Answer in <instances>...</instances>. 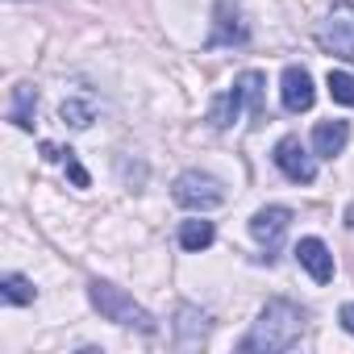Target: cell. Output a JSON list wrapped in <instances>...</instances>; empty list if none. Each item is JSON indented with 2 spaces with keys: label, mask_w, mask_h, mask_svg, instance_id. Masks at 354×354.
<instances>
[{
  "label": "cell",
  "mask_w": 354,
  "mask_h": 354,
  "mask_svg": "<svg viewBox=\"0 0 354 354\" xmlns=\"http://www.w3.org/2000/svg\"><path fill=\"white\" fill-rule=\"evenodd\" d=\"M304 321H308V317H304L300 304L275 296V300H267L263 313L254 317L250 333L242 337V350H246V354H283V350H292V346L304 337Z\"/></svg>",
  "instance_id": "1"
},
{
  "label": "cell",
  "mask_w": 354,
  "mask_h": 354,
  "mask_svg": "<svg viewBox=\"0 0 354 354\" xmlns=\"http://www.w3.org/2000/svg\"><path fill=\"white\" fill-rule=\"evenodd\" d=\"M88 300H92V308H96L104 321H117V325H129V329L154 333V317H150L133 296H125L117 283H109V279H92V283H88Z\"/></svg>",
  "instance_id": "2"
},
{
  "label": "cell",
  "mask_w": 354,
  "mask_h": 354,
  "mask_svg": "<svg viewBox=\"0 0 354 354\" xmlns=\"http://www.w3.org/2000/svg\"><path fill=\"white\" fill-rule=\"evenodd\" d=\"M171 196H175V205H180V209L205 213V209H217L225 201V188H221V180H213V175H205V171H184L180 180H175Z\"/></svg>",
  "instance_id": "3"
},
{
  "label": "cell",
  "mask_w": 354,
  "mask_h": 354,
  "mask_svg": "<svg viewBox=\"0 0 354 354\" xmlns=\"http://www.w3.org/2000/svg\"><path fill=\"white\" fill-rule=\"evenodd\" d=\"M317 38H321V46L329 55L354 63V5H350V0H342V5L329 9V17L321 21V34Z\"/></svg>",
  "instance_id": "4"
},
{
  "label": "cell",
  "mask_w": 354,
  "mask_h": 354,
  "mask_svg": "<svg viewBox=\"0 0 354 354\" xmlns=\"http://www.w3.org/2000/svg\"><path fill=\"white\" fill-rule=\"evenodd\" d=\"M288 225H292V209H283V205H267V209H259V213L250 217V234H254V242L267 250V254H263L267 263H275Z\"/></svg>",
  "instance_id": "5"
},
{
  "label": "cell",
  "mask_w": 354,
  "mask_h": 354,
  "mask_svg": "<svg viewBox=\"0 0 354 354\" xmlns=\"http://www.w3.org/2000/svg\"><path fill=\"white\" fill-rule=\"evenodd\" d=\"M271 158H275V167H279V171L288 175L292 184H313V180H317V158H313V154L304 150V142H300L296 133L279 138V142H275V154H271Z\"/></svg>",
  "instance_id": "6"
},
{
  "label": "cell",
  "mask_w": 354,
  "mask_h": 354,
  "mask_svg": "<svg viewBox=\"0 0 354 354\" xmlns=\"http://www.w3.org/2000/svg\"><path fill=\"white\" fill-rule=\"evenodd\" d=\"M213 38H209V46H246L250 42V26L242 21V13L230 5V0H221V5L213 9Z\"/></svg>",
  "instance_id": "7"
},
{
  "label": "cell",
  "mask_w": 354,
  "mask_h": 354,
  "mask_svg": "<svg viewBox=\"0 0 354 354\" xmlns=\"http://www.w3.org/2000/svg\"><path fill=\"white\" fill-rule=\"evenodd\" d=\"M279 100L288 113H308L317 92H313V75L304 67H283V80H279Z\"/></svg>",
  "instance_id": "8"
},
{
  "label": "cell",
  "mask_w": 354,
  "mask_h": 354,
  "mask_svg": "<svg viewBox=\"0 0 354 354\" xmlns=\"http://www.w3.org/2000/svg\"><path fill=\"white\" fill-rule=\"evenodd\" d=\"M296 263H300L317 283H329V279H333V254H329V246H325L321 238H300Z\"/></svg>",
  "instance_id": "9"
},
{
  "label": "cell",
  "mask_w": 354,
  "mask_h": 354,
  "mask_svg": "<svg viewBox=\"0 0 354 354\" xmlns=\"http://www.w3.org/2000/svg\"><path fill=\"white\" fill-rule=\"evenodd\" d=\"M242 109H246V96H242V84L234 80V88L221 92V96L213 100V109H209V125H213V129H230V125L242 117Z\"/></svg>",
  "instance_id": "10"
},
{
  "label": "cell",
  "mask_w": 354,
  "mask_h": 354,
  "mask_svg": "<svg viewBox=\"0 0 354 354\" xmlns=\"http://www.w3.org/2000/svg\"><path fill=\"white\" fill-rule=\"evenodd\" d=\"M346 142H350V125H346V121H321V125L313 129V150H317L321 158H337V154L346 150Z\"/></svg>",
  "instance_id": "11"
},
{
  "label": "cell",
  "mask_w": 354,
  "mask_h": 354,
  "mask_svg": "<svg viewBox=\"0 0 354 354\" xmlns=\"http://www.w3.org/2000/svg\"><path fill=\"white\" fill-rule=\"evenodd\" d=\"M205 337H209V313L184 304L180 308V321H175V342H180V346H201Z\"/></svg>",
  "instance_id": "12"
},
{
  "label": "cell",
  "mask_w": 354,
  "mask_h": 354,
  "mask_svg": "<svg viewBox=\"0 0 354 354\" xmlns=\"http://www.w3.org/2000/svg\"><path fill=\"white\" fill-rule=\"evenodd\" d=\"M34 113H38V88L34 84H17L13 100H9V121L17 129H34Z\"/></svg>",
  "instance_id": "13"
},
{
  "label": "cell",
  "mask_w": 354,
  "mask_h": 354,
  "mask_svg": "<svg viewBox=\"0 0 354 354\" xmlns=\"http://www.w3.org/2000/svg\"><path fill=\"white\" fill-rule=\"evenodd\" d=\"M238 84H242V96H246L250 117L263 121V117H267V104H263V88H267V80H263V71H242Z\"/></svg>",
  "instance_id": "14"
},
{
  "label": "cell",
  "mask_w": 354,
  "mask_h": 354,
  "mask_svg": "<svg viewBox=\"0 0 354 354\" xmlns=\"http://www.w3.org/2000/svg\"><path fill=\"white\" fill-rule=\"evenodd\" d=\"M213 238H217L213 221H184V225H180V246L192 250V254H196V250H209Z\"/></svg>",
  "instance_id": "15"
},
{
  "label": "cell",
  "mask_w": 354,
  "mask_h": 354,
  "mask_svg": "<svg viewBox=\"0 0 354 354\" xmlns=\"http://www.w3.org/2000/svg\"><path fill=\"white\" fill-rule=\"evenodd\" d=\"M34 283L26 279V275H5L0 279V300L5 304H34Z\"/></svg>",
  "instance_id": "16"
},
{
  "label": "cell",
  "mask_w": 354,
  "mask_h": 354,
  "mask_svg": "<svg viewBox=\"0 0 354 354\" xmlns=\"http://www.w3.org/2000/svg\"><path fill=\"white\" fill-rule=\"evenodd\" d=\"M59 117H63L71 129H88V125H92V117H96V104H92V100H75V96H71V100H63V104H59Z\"/></svg>",
  "instance_id": "17"
},
{
  "label": "cell",
  "mask_w": 354,
  "mask_h": 354,
  "mask_svg": "<svg viewBox=\"0 0 354 354\" xmlns=\"http://www.w3.org/2000/svg\"><path fill=\"white\" fill-rule=\"evenodd\" d=\"M325 88H329V96H333L337 104H346V109H354V75H350V71H329V80H325Z\"/></svg>",
  "instance_id": "18"
},
{
  "label": "cell",
  "mask_w": 354,
  "mask_h": 354,
  "mask_svg": "<svg viewBox=\"0 0 354 354\" xmlns=\"http://www.w3.org/2000/svg\"><path fill=\"white\" fill-rule=\"evenodd\" d=\"M63 167H67V175H71V184H75V188H88V184H92V180H88V171H84L80 158H75V150L63 154Z\"/></svg>",
  "instance_id": "19"
},
{
  "label": "cell",
  "mask_w": 354,
  "mask_h": 354,
  "mask_svg": "<svg viewBox=\"0 0 354 354\" xmlns=\"http://www.w3.org/2000/svg\"><path fill=\"white\" fill-rule=\"evenodd\" d=\"M337 321H342V329H346V333L354 337V300H350V304H342V313H337Z\"/></svg>",
  "instance_id": "20"
},
{
  "label": "cell",
  "mask_w": 354,
  "mask_h": 354,
  "mask_svg": "<svg viewBox=\"0 0 354 354\" xmlns=\"http://www.w3.org/2000/svg\"><path fill=\"white\" fill-rule=\"evenodd\" d=\"M346 225H350V230H354V205H350V209H346Z\"/></svg>",
  "instance_id": "21"
}]
</instances>
